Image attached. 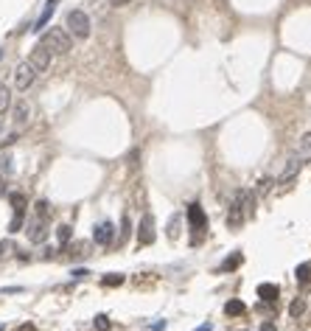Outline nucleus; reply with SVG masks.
<instances>
[{"label": "nucleus", "instance_id": "nucleus-36", "mask_svg": "<svg viewBox=\"0 0 311 331\" xmlns=\"http://www.w3.org/2000/svg\"><path fill=\"white\" fill-rule=\"evenodd\" d=\"M185 3H194V0H185Z\"/></svg>", "mask_w": 311, "mask_h": 331}, {"label": "nucleus", "instance_id": "nucleus-15", "mask_svg": "<svg viewBox=\"0 0 311 331\" xmlns=\"http://www.w3.org/2000/svg\"><path fill=\"white\" fill-rule=\"evenodd\" d=\"M8 202H12V208H14V213H26V205H28V199H26V194H8Z\"/></svg>", "mask_w": 311, "mask_h": 331}, {"label": "nucleus", "instance_id": "nucleus-25", "mask_svg": "<svg viewBox=\"0 0 311 331\" xmlns=\"http://www.w3.org/2000/svg\"><path fill=\"white\" fill-rule=\"evenodd\" d=\"M36 216H40V219H48L50 216V208H48V202H45V199H40V202H36Z\"/></svg>", "mask_w": 311, "mask_h": 331}, {"label": "nucleus", "instance_id": "nucleus-11", "mask_svg": "<svg viewBox=\"0 0 311 331\" xmlns=\"http://www.w3.org/2000/svg\"><path fill=\"white\" fill-rule=\"evenodd\" d=\"M12 115H14V127H26L28 124V118H31V107H28V101H17V104H12Z\"/></svg>", "mask_w": 311, "mask_h": 331}, {"label": "nucleus", "instance_id": "nucleus-35", "mask_svg": "<svg viewBox=\"0 0 311 331\" xmlns=\"http://www.w3.org/2000/svg\"><path fill=\"white\" fill-rule=\"evenodd\" d=\"M0 59H3V51H0Z\"/></svg>", "mask_w": 311, "mask_h": 331}, {"label": "nucleus", "instance_id": "nucleus-10", "mask_svg": "<svg viewBox=\"0 0 311 331\" xmlns=\"http://www.w3.org/2000/svg\"><path fill=\"white\" fill-rule=\"evenodd\" d=\"M188 225H191V230H205L208 216H205V211H202V205L199 202L188 205Z\"/></svg>", "mask_w": 311, "mask_h": 331}, {"label": "nucleus", "instance_id": "nucleus-5", "mask_svg": "<svg viewBox=\"0 0 311 331\" xmlns=\"http://www.w3.org/2000/svg\"><path fill=\"white\" fill-rule=\"evenodd\" d=\"M50 57H54V54H50L48 48H42V45L36 43V45H34V51L28 54V65L34 68L36 73H45V71L50 68Z\"/></svg>", "mask_w": 311, "mask_h": 331}, {"label": "nucleus", "instance_id": "nucleus-7", "mask_svg": "<svg viewBox=\"0 0 311 331\" xmlns=\"http://www.w3.org/2000/svg\"><path fill=\"white\" fill-rule=\"evenodd\" d=\"M115 239V227L112 222H101V225H96V230H92V241L98 247H110Z\"/></svg>", "mask_w": 311, "mask_h": 331}, {"label": "nucleus", "instance_id": "nucleus-29", "mask_svg": "<svg viewBox=\"0 0 311 331\" xmlns=\"http://www.w3.org/2000/svg\"><path fill=\"white\" fill-rule=\"evenodd\" d=\"M261 331H278V325H275V323H272V320H266V323H264V325H261Z\"/></svg>", "mask_w": 311, "mask_h": 331}, {"label": "nucleus", "instance_id": "nucleus-21", "mask_svg": "<svg viewBox=\"0 0 311 331\" xmlns=\"http://www.w3.org/2000/svg\"><path fill=\"white\" fill-rule=\"evenodd\" d=\"M22 225H26V213H14V216H12V222H8V233L22 230Z\"/></svg>", "mask_w": 311, "mask_h": 331}, {"label": "nucleus", "instance_id": "nucleus-1", "mask_svg": "<svg viewBox=\"0 0 311 331\" xmlns=\"http://www.w3.org/2000/svg\"><path fill=\"white\" fill-rule=\"evenodd\" d=\"M40 45L48 48L50 54H70L73 40H70V34H68V29H48L42 34V40H40Z\"/></svg>", "mask_w": 311, "mask_h": 331}, {"label": "nucleus", "instance_id": "nucleus-3", "mask_svg": "<svg viewBox=\"0 0 311 331\" xmlns=\"http://www.w3.org/2000/svg\"><path fill=\"white\" fill-rule=\"evenodd\" d=\"M34 79H36V71L28 65V59H26V62H20V65L14 68V87H17L20 93L28 90V87L34 85Z\"/></svg>", "mask_w": 311, "mask_h": 331}, {"label": "nucleus", "instance_id": "nucleus-22", "mask_svg": "<svg viewBox=\"0 0 311 331\" xmlns=\"http://www.w3.org/2000/svg\"><path fill=\"white\" fill-rule=\"evenodd\" d=\"M294 275H297V281H300V283H306L311 278V264H308V261H306V264H300Z\"/></svg>", "mask_w": 311, "mask_h": 331}, {"label": "nucleus", "instance_id": "nucleus-4", "mask_svg": "<svg viewBox=\"0 0 311 331\" xmlns=\"http://www.w3.org/2000/svg\"><path fill=\"white\" fill-rule=\"evenodd\" d=\"M247 222V213H244V205H241V191L233 194L230 199V208H227V227H241Z\"/></svg>", "mask_w": 311, "mask_h": 331}, {"label": "nucleus", "instance_id": "nucleus-13", "mask_svg": "<svg viewBox=\"0 0 311 331\" xmlns=\"http://www.w3.org/2000/svg\"><path fill=\"white\" fill-rule=\"evenodd\" d=\"M56 3H59V0H48V3H45V9H42V15H40V20L34 23V31H40V29H45V26H48V20H50V15H54Z\"/></svg>", "mask_w": 311, "mask_h": 331}, {"label": "nucleus", "instance_id": "nucleus-19", "mask_svg": "<svg viewBox=\"0 0 311 331\" xmlns=\"http://www.w3.org/2000/svg\"><path fill=\"white\" fill-rule=\"evenodd\" d=\"M56 239H59V244L64 247L68 241L73 239V227H70V225H59V227H56Z\"/></svg>", "mask_w": 311, "mask_h": 331}, {"label": "nucleus", "instance_id": "nucleus-12", "mask_svg": "<svg viewBox=\"0 0 311 331\" xmlns=\"http://www.w3.org/2000/svg\"><path fill=\"white\" fill-rule=\"evenodd\" d=\"M294 155L300 157V160L311 163V132H306L300 141H297V149H294Z\"/></svg>", "mask_w": 311, "mask_h": 331}, {"label": "nucleus", "instance_id": "nucleus-16", "mask_svg": "<svg viewBox=\"0 0 311 331\" xmlns=\"http://www.w3.org/2000/svg\"><path fill=\"white\" fill-rule=\"evenodd\" d=\"M12 110V90L6 85H0V115H6Z\"/></svg>", "mask_w": 311, "mask_h": 331}, {"label": "nucleus", "instance_id": "nucleus-32", "mask_svg": "<svg viewBox=\"0 0 311 331\" xmlns=\"http://www.w3.org/2000/svg\"><path fill=\"white\" fill-rule=\"evenodd\" d=\"M110 3H112V6H115V9H118V6H126L129 0H110Z\"/></svg>", "mask_w": 311, "mask_h": 331}, {"label": "nucleus", "instance_id": "nucleus-8", "mask_svg": "<svg viewBox=\"0 0 311 331\" xmlns=\"http://www.w3.org/2000/svg\"><path fill=\"white\" fill-rule=\"evenodd\" d=\"M28 239L34 241V244H40V241L48 239V219H31L28 222Z\"/></svg>", "mask_w": 311, "mask_h": 331}, {"label": "nucleus", "instance_id": "nucleus-17", "mask_svg": "<svg viewBox=\"0 0 311 331\" xmlns=\"http://www.w3.org/2000/svg\"><path fill=\"white\" fill-rule=\"evenodd\" d=\"M241 205H244V213H247V219L255 213V194L252 191H241Z\"/></svg>", "mask_w": 311, "mask_h": 331}, {"label": "nucleus", "instance_id": "nucleus-34", "mask_svg": "<svg viewBox=\"0 0 311 331\" xmlns=\"http://www.w3.org/2000/svg\"><path fill=\"white\" fill-rule=\"evenodd\" d=\"M3 183H6V180H3V174H0V194H6V185Z\"/></svg>", "mask_w": 311, "mask_h": 331}, {"label": "nucleus", "instance_id": "nucleus-20", "mask_svg": "<svg viewBox=\"0 0 311 331\" xmlns=\"http://www.w3.org/2000/svg\"><path fill=\"white\" fill-rule=\"evenodd\" d=\"M241 261H244V255H241V253L227 255V258L222 261V269H236V267H241Z\"/></svg>", "mask_w": 311, "mask_h": 331}, {"label": "nucleus", "instance_id": "nucleus-30", "mask_svg": "<svg viewBox=\"0 0 311 331\" xmlns=\"http://www.w3.org/2000/svg\"><path fill=\"white\" fill-rule=\"evenodd\" d=\"M84 275H90V272H87V269H73V278H76V281L78 278H84Z\"/></svg>", "mask_w": 311, "mask_h": 331}, {"label": "nucleus", "instance_id": "nucleus-27", "mask_svg": "<svg viewBox=\"0 0 311 331\" xmlns=\"http://www.w3.org/2000/svg\"><path fill=\"white\" fill-rule=\"evenodd\" d=\"M8 253H14V244L12 241H0V258H6Z\"/></svg>", "mask_w": 311, "mask_h": 331}, {"label": "nucleus", "instance_id": "nucleus-26", "mask_svg": "<svg viewBox=\"0 0 311 331\" xmlns=\"http://www.w3.org/2000/svg\"><path fill=\"white\" fill-rule=\"evenodd\" d=\"M96 328H98V331H110V320H106V314L96 317Z\"/></svg>", "mask_w": 311, "mask_h": 331}, {"label": "nucleus", "instance_id": "nucleus-14", "mask_svg": "<svg viewBox=\"0 0 311 331\" xmlns=\"http://www.w3.org/2000/svg\"><path fill=\"white\" fill-rule=\"evenodd\" d=\"M258 297H261L264 303L278 300V286L275 283H261V286H258Z\"/></svg>", "mask_w": 311, "mask_h": 331}, {"label": "nucleus", "instance_id": "nucleus-6", "mask_svg": "<svg viewBox=\"0 0 311 331\" xmlns=\"http://www.w3.org/2000/svg\"><path fill=\"white\" fill-rule=\"evenodd\" d=\"M154 239H157V233H154V216H152V213H143L140 227H138V241L146 247V244H154Z\"/></svg>", "mask_w": 311, "mask_h": 331}, {"label": "nucleus", "instance_id": "nucleus-24", "mask_svg": "<svg viewBox=\"0 0 311 331\" xmlns=\"http://www.w3.org/2000/svg\"><path fill=\"white\" fill-rule=\"evenodd\" d=\"M104 286H120L124 283V275H118V272H112V275H104Z\"/></svg>", "mask_w": 311, "mask_h": 331}, {"label": "nucleus", "instance_id": "nucleus-23", "mask_svg": "<svg viewBox=\"0 0 311 331\" xmlns=\"http://www.w3.org/2000/svg\"><path fill=\"white\" fill-rule=\"evenodd\" d=\"M306 311V300H300V297H297V300H292V306H289V314L292 317H300Z\"/></svg>", "mask_w": 311, "mask_h": 331}, {"label": "nucleus", "instance_id": "nucleus-37", "mask_svg": "<svg viewBox=\"0 0 311 331\" xmlns=\"http://www.w3.org/2000/svg\"><path fill=\"white\" fill-rule=\"evenodd\" d=\"M0 331H3V325H0Z\"/></svg>", "mask_w": 311, "mask_h": 331}, {"label": "nucleus", "instance_id": "nucleus-18", "mask_svg": "<svg viewBox=\"0 0 311 331\" xmlns=\"http://www.w3.org/2000/svg\"><path fill=\"white\" fill-rule=\"evenodd\" d=\"M224 311L230 317H241L244 311H247V306H244V300H227L224 303Z\"/></svg>", "mask_w": 311, "mask_h": 331}, {"label": "nucleus", "instance_id": "nucleus-31", "mask_svg": "<svg viewBox=\"0 0 311 331\" xmlns=\"http://www.w3.org/2000/svg\"><path fill=\"white\" fill-rule=\"evenodd\" d=\"M194 331H213V323H202L199 328H194Z\"/></svg>", "mask_w": 311, "mask_h": 331}, {"label": "nucleus", "instance_id": "nucleus-28", "mask_svg": "<svg viewBox=\"0 0 311 331\" xmlns=\"http://www.w3.org/2000/svg\"><path fill=\"white\" fill-rule=\"evenodd\" d=\"M129 233H132V222H129V216H124V230H120V241L126 239Z\"/></svg>", "mask_w": 311, "mask_h": 331}, {"label": "nucleus", "instance_id": "nucleus-33", "mask_svg": "<svg viewBox=\"0 0 311 331\" xmlns=\"http://www.w3.org/2000/svg\"><path fill=\"white\" fill-rule=\"evenodd\" d=\"M20 331H36V325H31V323H26V325H20Z\"/></svg>", "mask_w": 311, "mask_h": 331}, {"label": "nucleus", "instance_id": "nucleus-2", "mask_svg": "<svg viewBox=\"0 0 311 331\" xmlns=\"http://www.w3.org/2000/svg\"><path fill=\"white\" fill-rule=\"evenodd\" d=\"M64 29L70 37H78V40H87L90 37V17L82 12V9H73L68 12V20H64Z\"/></svg>", "mask_w": 311, "mask_h": 331}, {"label": "nucleus", "instance_id": "nucleus-9", "mask_svg": "<svg viewBox=\"0 0 311 331\" xmlns=\"http://www.w3.org/2000/svg\"><path fill=\"white\" fill-rule=\"evenodd\" d=\"M303 166H306V160H300L297 155H292V157H289V163H286V169H283V174L278 177V183H280V185L292 183V180H294V177L300 174V169H303Z\"/></svg>", "mask_w": 311, "mask_h": 331}]
</instances>
